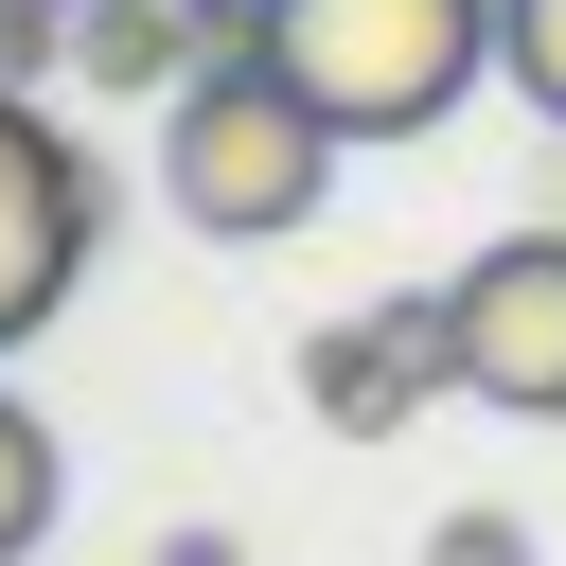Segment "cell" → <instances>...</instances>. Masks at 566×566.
I'll return each mask as SVG.
<instances>
[{
    "mask_svg": "<svg viewBox=\"0 0 566 566\" xmlns=\"http://www.w3.org/2000/svg\"><path fill=\"white\" fill-rule=\"evenodd\" d=\"M424 566H531V513H442Z\"/></svg>",
    "mask_w": 566,
    "mask_h": 566,
    "instance_id": "cell-9",
    "label": "cell"
},
{
    "mask_svg": "<svg viewBox=\"0 0 566 566\" xmlns=\"http://www.w3.org/2000/svg\"><path fill=\"white\" fill-rule=\"evenodd\" d=\"M442 318H460V389H478V407L566 424V212H548V230H495V248L442 283Z\"/></svg>",
    "mask_w": 566,
    "mask_h": 566,
    "instance_id": "cell-3",
    "label": "cell"
},
{
    "mask_svg": "<svg viewBox=\"0 0 566 566\" xmlns=\"http://www.w3.org/2000/svg\"><path fill=\"white\" fill-rule=\"evenodd\" d=\"M0 18H71V0H0Z\"/></svg>",
    "mask_w": 566,
    "mask_h": 566,
    "instance_id": "cell-11",
    "label": "cell"
},
{
    "mask_svg": "<svg viewBox=\"0 0 566 566\" xmlns=\"http://www.w3.org/2000/svg\"><path fill=\"white\" fill-rule=\"evenodd\" d=\"M88 230H106V177L71 159V124L0 71V354L71 301V265H88Z\"/></svg>",
    "mask_w": 566,
    "mask_h": 566,
    "instance_id": "cell-4",
    "label": "cell"
},
{
    "mask_svg": "<svg viewBox=\"0 0 566 566\" xmlns=\"http://www.w3.org/2000/svg\"><path fill=\"white\" fill-rule=\"evenodd\" d=\"M336 142H424L495 71V0H248L230 18Z\"/></svg>",
    "mask_w": 566,
    "mask_h": 566,
    "instance_id": "cell-1",
    "label": "cell"
},
{
    "mask_svg": "<svg viewBox=\"0 0 566 566\" xmlns=\"http://www.w3.org/2000/svg\"><path fill=\"white\" fill-rule=\"evenodd\" d=\"M301 389H318V424H354V442H389L424 389H460V318H442V283H424V301H371V318H336V336L301 354Z\"/></svg>",
    "mask_w": 566,
    "mask_h": 566,
    "instance_id": "cell-5",
    "label": "cell"
},
{
    "mask_svg": "<svg viewBox=\"0 0 566 566\" xmlns=\"http://www.w3.org/2000/svg\"><path fill=\"white\" fill-rule=\"evenodd\" d=\"M212 18H248V0H212Z\"/></svg>",
    "mask_w": 566,
    "mask_h": 566,
    "instance_id": "cell-12",
    "label": "cell"
},
{
    "mask_svg": "<svg viewBox=\"0 0 566 566\" xmlns=\"http://www.w3.org/2000/svg\"><path fill=\"white\" fill-rule=\"evenodd\" d=\"M159 566H248V548L230 531H159Z\"/></svg>",
    "mask_w": 566,
    "mask_h": 566,
    "instance_id": "cell-10",
    "label": "cell"
},
{
    "mask_svg": "<svg viewBox=\"0 0 566 566\" xmlns=\"http://www.w3.org/2000/svg\"><path fill=\"white\" fill-rule=\"evenodd\" d=\"M495 71H513V88L566 124V0H495Z\"/></svg>",
    "mask_w": 566,
    "mask_h": 566,
    "instance_id": "cell-8",
    "label": "cell"
},
{
    "mask_svg": "<svg viewBox=\"0 0 566 566\" xmlns=\"http://www.w3.org/2000/svg\"><path fill=\"white\" fill-rule=\"evenodd\" d=\"M159 195H177V230H212V248H283V230L336 195V124L230 35L195 88H159Z\"/></svg>",
    "mask_w": 566,
    "mask_h": 566,
    "instance_id": "cell-2",
    "label": "cell"
},
{
    "mask_svg": "<svg viewBox=\"0 0 566 566\" xmlns=\"http://www.w3.org/2000/svg\"><path fill=\"white\" fill-rule=\"evenodd\" d=\"M53 495H71V460H53V424H35L18 389H0V566H18L35 531H53Z\"/></svg>",
    "mask_w": 566,
    "mask_h": 566,
    "instance_id": "cell-7",
    "label": "cell"
},
{
    "mask_svg": "<svg viewBox=\"0 0 566 566\" xmlns=\"http://www.w3.org/2000/svg\"><path fill=\"white\" fill-rule=\"evenodd\" d=\"M212 53H230V18H212V0H71V71H88V88H124V106L195 88Z\"/></svg>",
    "mask_w": 566,
    "mask_h": 566,
    "instance_id": "cell-6",
    "label": "cell"
}]
</instances>
